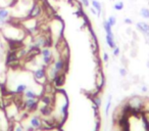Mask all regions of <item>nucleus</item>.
<instances>
[{
    "label": "nucleus",
    "instance_id": "17",
    "mask_svg": "<svg viewBox=\"0 0 149 131\" xmlns=\"http://www.w3.org/2000/svg\"><path fill=\"white\" fill-rule=\"evenodd\" d=\"M124 8H125V3H124V1H122V0L116 1V2L113 4V9L116 11H122Z\"/></svg>",
    "mask_w": 149,
    "mask_h": 131
},
{
    "label": "nucleus",
    "instance_id": "22",
    "mask_svg": "<svg viewBox=\"0 0 149 131\" xmlns=\"http://www.w3.org/2000/svg\"><path fill=\"white\" fill-rule=\"evenodd\" d=\"M118 72H120V76H122V77H126V76H127L126 68H120V69L118 70Z\"/></svg>",
    "mask_w": 149,
    "mask_h": 131
},
{
    "label": "nucleus",
    "instance_id": "19",
    "mask_svg": "<svg viewBox=\"0 0 149 131\" xmlns=\"http://www.w3.org/2000/svg\"><path fill=\"white\" fill-rule=\"evenodd\" d=\"M92 99H93V102L95 104V106H99L100 104H101V102H102V100H101V98L99 97V96H97V95H93V97H92Z\"/></svg>",
    "mask_w": 149,
    "mask_h": 131
},
{
    "label": "nucleus",
    "instance_id": "31",
    "mask_svg": "<svg viewBox=\"0 0 149 131\" xmlns=\"http://www.w3.org/2000/svg\"><path fill=\"white\" fill-rule=\"evenodd\" d=\"M148 3H149V0H148Z\"/></svg>",
    "mask_w": 149,
    "mask_h": 131
},
{
    "label": "nucleus",
    "instance_id": "9",
    "mask_svg": "<svg viewBox=\"0 0 149 131\" xmlns=\"http://www.w3.org/2000/svg\"><path fill=\"white\" fill-rule=\"evenodd\" d=\"M105 40H106V43H107V45L109 46V48H111V49H113V48L116 46V40H114V36L106 35L105 36Z\"/></svg>",
    "mask_w": 149,
    "mask_h": 131
},
{
    "label": "nucleus",
    "instance_id": "20",
    "mask_svg": "<svg viewBox=\"0 0 149 131\" xmlns=\"http://www.w3.org/2000/svg\"><path fill=\"white\" fill-rule=\"evenodd\" d=\"M109 99L107 100V104H106V109H105V113L106 115H108V111H109V108H110V104H111V96H109Z\"/></svg>",
    "mask_w": 149,
    "mask_h": 131
},
{
    "label": "nucleus",
    "instance_id": "32",
    "mask_svg": "<svg viewBox=\"0 0 149 131\" xmlns=\"http://www.w3.org/2000/svg\"><path fill=\"white\" fill-rule=\"evenodd\" d=\"M90 1H91V0H90Z\"/></svg>",
    "mask_w": 149,
    "mask_h": 131
},
{
    "label": "nucleus",
    "instance_id": "27",
    "mask_svg": "<svg viewBox=\"0 0 149 131\" xmlns=\"http://www.w3.org/2000/svg\"><path fill=\"white\" fill-rule=\"evenodd\" d=\"M108 60H109V57H108V54L106 53V52H104V53H103V60H104V62H108Z\"/></svg>",
    "mask_w": 149,
    "mask_h": 131
},
{
    "label": "nucleus",
    "instance_id": "10",
    "mask_svg": "<svg viewBox=\"0 0 149 131\" xmlns=\"http://www.w3.org/2000/svg\"><path fill=\"white\" fill-rule=\"evenodd\" d=\"M28 89V85L27 84H25V83H19V85L15 87V94H24V92L26 91V90Z\"/></svg>",
    "mask_w": 149,
    "mask_h": 131
},
{
    "label": "nucleus",
    "instance_id": "11",
    "mask_svg": "<svg viewBox=\"0 0 149 131\" xmlns=\"http://www.w3.org/2000/svg\"><path fill=\"white\" fill-rule=\"evenodd\" d=\"M92 4V7H94V8L97 11V13H98V17L100 15V13H101L102 11V5H101V2H99L98 0H91L90 1Z\"/></svg>",
    "mask_w": 149,
    "mask_h": 131
},
{
    "label": "nucleus",
    "instance_id": "30",
    "mask_svg": "<svg viewBox=\"0 0 149 131\" xmlns=\"http://www.w3.org/2000/svg\"><path fill=\"white\" fill-rule=\"evenodd\" d=\"M133 1H137V0H133Z\"/></svg>",
    "mask_w": 149,
    "mask_h": 131
},
{
    "label": "nucleus",
    "instance_id": "12",
    "mask_svg": "<svg viewBox=\"0 0 149 131\" xmlns=\"http://www.w3.org/2000/svg\"><path fill=\"white\" fill-rule=\"evenodd\" d=\"M103 29L105 31L106 35H111V36H114L113 35V32H112V27L108 24V22L106 20L103 21Z\"/></svg>",
    "mask_w": 149,
    "mask_h": 131
},
{
    "label": "nucleus",
    "instance_id": "28",
    "mask_svg": "<svg viewBox=\"0 0 149 131\" xmlns=\"http://www.w3.org/2000/svg\"><path fill=\"white\" fill-rule=\"evenodd\" d=\"M126 32H127V34H129V35H132V29H130V28H128V29L126 30Z\"/></svg>",
    "mask_w": 149,
    "mask_h": 131
},
{
    "label": "nucleus",
    "instance_id": "25",
    "mask_svg": "<svg viewBox=\"0 0 149 131\" xmlns=\"http://www.w3.org/2000/svg\"><path fill=\"white\" fill-rule=\"evenodd\" d=\"M124 23L127 24V25H132L133 21L130 19V18H125V19H124Z\"/></svg>",
    "mask_w": 149,
    "mask_h": 131
},
{
    "label": "nucleus",
    "instance_id": "23",
    "mask_svg": "<svg viewBox=\"0 0 149 131\" xmlns=\"http://www.w3.org/2000/svg\"><path fill=\"white\" fill-rule=\"evenodd\" d=\"M120 53V47H118V46H116V47L113 48V55L114 56H118Z\"/></svg>",
    "mask_w": 149,
    "mask_h": 131
},
{
    "label": "nucleus",
    "instance_id": "15",
    "mask_svg": "<svg viewBox=\"0 0 149 131\" xmlns=\"http://www.w3.org/2000/svg\"><path fill=\"white\" fill-rule=\"evenodd\" d=\"M139 15L145 20H149V8L148 7H142L139 11Z\"/></svg>",
    "mask_w": 149,
    "mask_h": 131
},
{
    "label": "nucleus",
    "instance_id": "29",
    "mask_svg": "<svg viewBox=\"0 0 149 131\" xmlns=\"http://www.w3.org/2000/svg\"><path fill=\"white\" fill-rule=\"evenodd\" d=\"M147 68H148V69H149V60H148V62H147Z\"/></svg>",
    "mask_w": 149,
    "mask_h": 131
},
{
    "label": "nucleus",
    "instance_id": "21",
    "mask_svg": "<svg viewBox=\"0 0 149 131\" xmlns=\"http://www.w3.org/2000/svg\"><path fill=\"white\" fill-rule=\"evenodd\" d=\"M80 2L85 7H89V5H90V0H80Z\"/></svg>",
    "mask_w": 149,
    "mask_h": 131
},
{
    "label": "nucleus",
    "instance_id": "7",
    "mask_svg": "<svg viewBox=\"0 0 149 131\" xmlns=\"http://www.w3.org/2000/svg\"><path fill=\"white\" fill-rule=\"evenodd\" d=\"M30 125L33 127L35 130L40 129L42 127V120L40 119L39 116H33L30 120Z\"/></svg>",
    "mask_w": 149,
    "mask_h": 131
},
{
    "label": "nucleus",
    "instance_id": "6",
    "mask_svg": "<svg viewBox=\"0 0 149 131\" xmlns=\"http://www.w3.org/2000/svg\"><path fill=\"white\" fill-rule=\"evenodd\" d=\"M52 84L55 87H60L64 84L65 82V73H59L54 77V79L52 80Z\"/></svg>",
    "mask_w": 149,
    "mask_h": 131
},
{
    "label": "nucleus",
    "instance_id": "24",
    "mask_svg": "<svg viewBox=\"0 0 149 131\" xmlns=\"http://www.w3.org/2000/svg\"><path fill=\"white\" fill-rule=\"evenodd\" d=\"M13 131H25V129H24V127L21 124H17L15 126V128L13 129Z\"/></svg>",
    "mask_w": 149,
    "mask_h": 131
},
{
    "label": "nucleus",
    "instance_id": "18",
    "mask_svg": "<svg viewBox=\"0 0 149 131\" xmlns=\"http://www.w3.org/2000/svg\"><path fill=\"white\" fill-rule=\"evenodd\" d=\"M106 21L108 22V24H109L111 27H114V26L116 25V15H109V18H108Z\"/></svg>",
    "mask_w": 149,
    "mask_h": 131
},
{
    "label": "nucleus",
    "instance_id": "4",
    "mask_svg": "<svg viewBox=\"0 0 149 131\" xmlns=\"http://www.w3.org/2000/svg\"><path fill=\"white\" fill-rule=\"evenodd\" d=\"M38 106H39V100L37 98H26L24 100V108L30 112L35 111Z\"/></svg>",
    "mask_w": 149,
    "mask_h": 131
},
{
    "label": "nucleus",
    "instance_id": "14",
    "mask_svg": "<svg viewBox=\"0 0 149 131\" xmlns=\"http://www.w3.org/2000/svg\"><path fill=\"white\" fill-rule=\"evenodd\" d=\"M103 82H104V78H103V75H102L101 72H98L96 74V85H97L98 88L102 87L103 85Z\"/></svg>",
    "mask_w": 149,
    "mask_h": 131
},
{
    "label": "nucleus",
    "instance_id": "13",
    "mask_svg": "<svg viewBox=\"0 0 149 131\" xmlns=\"http://www.w3.org/2000/svg\"><path fill=\"white\" fill-rule=\"evenodd\" d=\"M40 112H41V114L43 115V116H49L50 114H51L52 112V109L50 106H47V104H44L43 106H41L40 108Z\"/></svg>",
    "mask_w": 149,
    "mask_h": 131
},
{
    "label": "nucleus",
    "instance_id": "1",
    "mask_svg": "<svg viewBox=\"0 0 149 131\" xmlns=\"http://www.w3.org/2000/svg\"><path fill=\"white\" fill-rule=\"evenodd\" d=\"M43 15V7L42 5L38 2L37 0H35V2L31 6V8L28 11L27 17L26 18H34V19H39L41 15Z\"/></svg>",
    "mask_w": 149,
    "mask_h": 131
},
{
    "label": "nucleus",
    "instance_id": "5",
    "mask_svg": "<svg viewBox=\"0 0 149 131\" xmlns=\"http://www.w3.org/2000/svg\"><path fill=\"white\" fill-rule=\"evenodd\" d=\"M136 28L139 32L145 36V38H149V24L146 22H138L136 24Z\"/></svg>",
    "mask_w": 149,
    "mask_h": 131
},
{
    "label": "nucleus",
    "instance_id": "26",
    "mask_svg": "<svg viewBox=\"0 0 149 131\" xmlns=\"http://www.w3.org/2000/svg\"><path fill=\"white\" fill-rule=\"evenodd\" d=\"M90 11H91V13H93L94 15H97V17H98L97 11H96V9L94 8V7H91V8H90Z\"/></svg>",
    "mask_w": 149,
    "mask_h": 131
},
{
    "label": "nucleus",
    "instance_id": "3",
    "mask_svg": "<svg viewBox=\"0 0 149 131\" xmlns=\"http://www.w3.org/2000/svg\"><path fill=\"white\" fill-rule=\"evenodd\" d=\"M33 76H34V79L38 82V83H43V80L44 81H48L47 80V74H46V67L45 66H41L39 67L38 69H36L35 71L33 72Z\"/></svg>",
    "mask_w": 149,
    "mask_h": 131
},
{
    "label": "nucleus",
    "instance_id": "16",
    "mask_svg": "<svg viewBox=\"0 0 149 131\" xmlns=\"http://www.w3.org/2000/svg\"><path fill=\"white\" fill-rule=\"evenodd\" d=\"M24 96L26 98H37V93L33 89H27L24 92Z\"/></svg>",
    "mask_w": 149,
    "mask_h": 131
},
{
    "label": "nucleus",
    "instance_id": "2",
    "mask_svg": "<svg viewBox=\"0 0 149 131\" xmlns=\"http://www.w3.org/2000/svg\"><path fill=\"white\" fill-rule=\"evenodd\" d=\"M40 54L42 55V62H43V64L45 67H48V66L53 64L54 57L50 47H43L40 51Z\"/></svg>",
    "mask_w": 149,
    "mask_h": 131
},
{
    "label": "nucleus",
    "instance_id": "8",
    "mask_svg": "<svg viewBox=\"0 0 149 131\" xmlns=\"http://www.w3.org/2000/svg\"><path fill=\"white\" fill-rule=\"evenodd\" d=\"M9 19H10V11L6 7H0V20L8 23Z\"/></svg>",
    "mask_w": 149,
    "mask_h": 131
}]
</instances>
